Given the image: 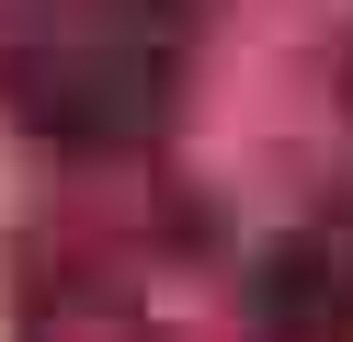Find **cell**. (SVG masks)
Returning <instances> with one entry per match:
<instances>
[{"label":"cell","instance_id":"1","mask_svg":"<svg viewBox=\"0 0 353 342\" xmlns=\"http://www.w3.org/2000/svg\"><path fill=\"white\" fill-rule=\"evenodd\" d=\"M183 68V0H34L23 91L69 149H114L171 103Z\"/></svg>","mask_w":353,"mask_h":342}]
</instances>
